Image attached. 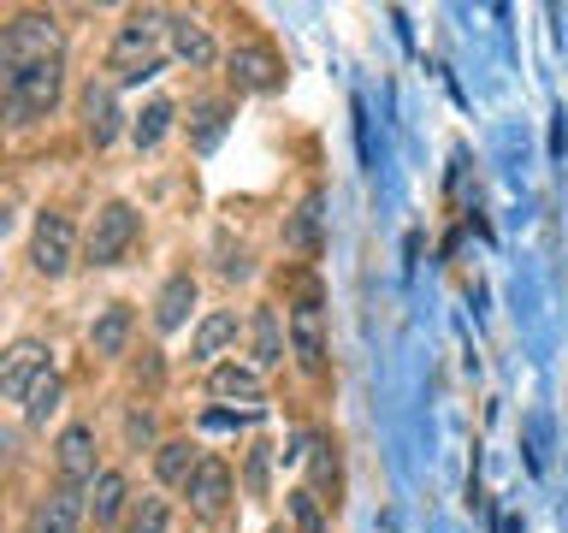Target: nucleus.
<instances>
[{
  "mask_svg": "<svg viewBox=\"0 0 568 533\" xmlns=\"http://www.w3.org/2000/svg\"><path fill=\"white\" fill-rule=\"evenodd\" d=\"M131 326H136V314L124 309V302L101 309L95 326H89V350H95V355H124V344H131Z\"/></svg>",
  "mask_w": 568,
  "mask_h": 533,
  "instance_id": "nucleus-17",
  "label": "nucleus"
},
{
  "mask_svg": "<svg viewBox=\"0 0 568 533\" xmlns=\"http://www.w3.org/2000/svg\"><path fill=\"white\" fill-rule=\"evenodd\" d=\"M124 533H172V510H166V497H136L131 515H124Z\"/></svg>",
  "mask_w": 568,
  "mask_h": 533,
  "instance_id": "nucleus-23",
  "label": "nucleus"
},
{
  "mask_svg": "<svg viewBox=\"0 0 568 533\" xmlns=\"http://www.w3.org/2000/svg\"><path fill=\"white\" fill-rule=\"evenodd\" d=\"M220 137H225V101H202L195 107V149L207 154Z\"/></svg>",
  "mask_w": 568,
  "mask_h": 533,
  "instance_id": "nucleus-25",
  "label": "nucleus"
},
{
  "mask_svg": "<svg viewBox=\"0 0 568 533\" xmlns=\"http://www.w3.org/2000/svg\"><path fill=\"white\" fill-rule=\"evenodd\" d=\"M89 515V497L78 486H53L42 504L30 510V533H78Z\"/></svg>",
  "mask_w": 568,
  "mask_h": 533,
  "instance_id": "nucleus-10",
  "label": "nucleus"
},
{
  "mask_svg": "<svg viewBox=\"0 0 568 533\" xmlns=\"http://www.w3.org/2000/svg\"><path fill=\"white\" fill-rule=\"evenodd\" d=\"M248 338H255V368H278L284 362V332H278V314L273 309H255Z\"/></svg>",
  "mask_w": 568,
  "mask_h": 533,
  "instance_id": "nucleus-21",
  "label": "nucleus"
},
{
  "mask_svg": "<svg viewBox=\"0 0 568 533\" xmlns=\"http://www.w3.org/2000/svg\"><path fill=\"white\" fill-rule=\"evenodd\" d=\"M291 510H296V527L302 533H326V515H320V497L308 486H296L291 492Z\"/></svg>",
  "mask_w": 568,
  "mask_h": 533,
  "instance_id": "nucleus-26",
  "label": "nucleus"
},
{
  "mask_svg": "<svg viewBox=\"0 0 568 533\" xmlns=\"http://www.w3.org/2000/svg\"><path fill=\"white\" fill-rule=\"evenodd\" d=\"M207 391L220 403H243V409H261V368L248 362H220L207 373Z\"/></svg>",
  "mask_w": 568,
  "mask_h": 533,
  "instance_id": "nucleus-13",
  "label": "nucleus"
},
{
  "mask_svg": "<svg viewBox=\"0 0 568 533\" xmlns=\"http://www.w3.org/2000/svg\"><path fill=\"white\" fill-rule=\"evenodd\" d=\"M184 497H190V510L202 515V522H213V515L231 504V469H225L220 456H207L202 469H195V480L184 486Z\"/></svg>",
  "mask_w": 568,
  "mask_h": 533,
  "instance_id": "nucleus-12",
  "label": "nucleus"
},
{
  "mask_svg": "<svg viewBox=\"0 0 568 533\" xmlns=\"http://www.w3.org/2000/svg\"><path fill=\"white\" fill-rule=\"evenodd\" d=\"M71 261H78V225H71L65 213H42L30 231V266L42 279H65Z\"/></svg>",
  "mask_w": 568,
  "mask_h": 533,
  "instance_id": "nucleus-5",
  "label": "nucleus"
},
{
  "mask_svg": "<svg viewBox=\"0 0 568 533\" xmlns=\"http://www.w3.org/2000/svg\"><path fill=\"white\" fill-rule=\"evenodd\" d=\"M190 309H195V279L172 273L166 284H160V296H154V332H178L190 320Z\"/></svg>",
  "mask_w": 568,
  "mask_h": 533,
  "instance_id": "nucleus-14",
  "label": "nucleus"
},
{
  "mask_svg": "<svg viewBox=\"0 0 568 533\" xmlns=\"http://www.w3.org/2000/svg\"><path fill=\"white\" fill-rule=\"evenodd\" d=\"M213 36L207 24H195V18H172V60H184L190 71H207L213 66Z\"/></svg>",
  "mask_w": 568,
  "mask_h": 533,
  "instance_id": "nucleus-16",
  "label": "nucleus"
},
{
  "mask_svg": "<svg viewBox=\"0 0 568 533\" xmlns=\"http://www.w3.org/2000/svg\"><path fill=\"white\" fill-rule=\"evenodd\" d=\"M172 119H178V107H172V101H149V107L136 113V124H131V142H136L142 154L160 149V142H166V131H172Z\"/></svg>",
  "mask_w": 568,
  "mask_h": 533,
  "instance_id": "nucleus-20",
  "label": "nucleus"
},
{
  "mask_svg": "<svg viewBox=\"0 0 568 533\" xmlns=\"http://www.w3.org/2000/svg\"><path fill=\"white\" fill-rule=\"evenodd\" d=\"M124 131V113H119V83H89L83 89V137L106 149V142H119Z\"/></svg>",
  "mask_w": 568,
  "mask_h": 533,
  "instance_id": "nucleus-9",
  "label": "nucleus"
},
{
  "mask_svg": "<svg viewBox=\"0 0 568 533\" xmlns=\"http://www.w3.org/2000/svg\"><path fill=\"white\" fill-rule=\"evenodd\" d=\"M60 89H65V60L7 71V113H12V124H36V119H48L53 107H60Z\"/></svg>",
  "mask_w": 568,
  "mask_h": 533,
  "instance_id": "nucleus-2",
  "label": "nucleus"
},
{
  "mask_svg": "<svg viewBox=\"0 0 568 533\" xmlns=\"http://www.w3.org/2000/svg\"><path fill=\"white\" fill-rule=\"evenodd\" d=\"M60 391H65V385H60V373L48 368L42 380H36V385L24 391V421H30V426H42V421L53 415V409H60Z\"/></svg>",
  "mask_w": 568,
  "mask_h": 533,
  "instance_id": "nucleus-22",
  "label": "nucleus"
},
{
  "mask_svg": "<svg viewBox=\"0 0 568 533\" xmlns=\"http://www.w3.org/2000/svg\"><path fill=\"white\" fill-rule=\"evenodd\" d=\"M48 60H65L60 53V24L48 12H18L7 36H0V66L7 71H24V66H48Z\"/></svg>",
  "mask_w": 568,
  "mask_h": 533,
  "instance_id": "nucleus-3",
  "label": "nucleus"
},
{
  "mask_svg": "<svg viewBox=\"0 0 568 533\" xmlns=\"http://www.w3.org/2000/svg\"><path fill=\"white\" fill-rule=\"evenodd\" d=\"M83 497H89V515H95V527H113L119 515H124V497H131V486H124L119 469H101V474L83 486Z\"/></svg>",
  "mask_w": 568,
  "mask_h": 533,
  "instance_id": "nucleus-15",
  "label": "nucleus"
},
{
  "mask_svg": "<svg viewBox=\"0 0 568 533\" xmlns=\"http://www.w3.org/2000/svg\"><path fill=\"white\" fill-rule=\"evenodd\" d=\"M202 462H207V456L195 451L190 439H166V444H160V451H154V474L166 480V486H190Z\"/></svg>",
  "mask_w": 568,
  "mask_h": 533,
  "instance_id": "nucleus-18",
  "label": "nucleus"
},
{
  "mask_svg": "<svg viewBox=\"0 0 568 533\" xmlns=\"http://www.w3.org/2000/svg\"><path fill=\"white\" fill-rule=\"evenodd\" d=\"M231 338H237V314H231V309H213V314L202 320V326H195L190 355H195V362H213V355H220V350L231 344Z\"/></svg>",
  "mask_w": 568,
  "mask_h": 533,
  "instance_id": "nucleus-19",
  "label": "nucleus"
},
{
  "mask_svg": "<svg viewBox=\"0 0 568 533\" xmlns=\"http://www.w3.org/2000/svg\"><path fill=\"white\" fill-rule=\"evenodd\" d=\"M53 469H60V486H89L101 469H95V426H65L60 444H53Z\"/></svg>",
  "mask_w": 568,
  "mask_h": 533,
  "instance_id": "nucleus-7",
  "label": "nucleus"
},
{
  "mask_svg": "<svg viewBox=\"0 0 568 533\" xmlns=\"http://www.w3.org/2000/svg\"><path fill=\"white\" fill-rule=\"evenodd\" d=\"M48 355L53 350L42 344V338H18V344L7 350V362H0V391H7L12 403H24V391L48 373Z\"/></svg>",
  "mask_w": 568,
  "mask_h": 533,
  "instance_id": "nucleus-8",
  "label": "nucleus"
},
{
  "mask_svg": "<svg viewBox=\"0 0 568 533\" xmlns=\"http://www.w3.org/2000/svg\"><path fill=\"white\" fill-rule=\"evenodd\" d=\"M225 66H231V83L248 89V95H266V89L284 83V60L266 42H237L225 53Z\"/></svg>",
  "mask_w": 568,
  "mask_h": 533,
  "instance_id": "nucleus-6",
  "label": "nucleus"
},
{
  "mask_svg": "<svg viewBox=\"0 0 568 533\" xmlns=\"http://www.w3.org/2000/svg\"><path fill=\"white\" fill-rule=\"evenodd\" d=\"M136 231H142V220H136L131 202H106L95 213V225H89V238H83V261L89 266H113L124 249L136 243Z\"/></svg>",
  "mask_w": 568,
  "mask_h": 533,
  "instance_id": "nucleus-4",
  "label": "nucleus"
},
{
  "mask_svg": "<svg viewBox=\"0 0 568 533\" xmlns=\"http://www.w3.org/2000/svg\"><path fill=\"white\" fill-rule=\"evenodd\" d=\"M291 355L302 368H326V314L314 296H302L291 309Z\"/></svg>",
  "mask_w": 568,
  "mask_h": 533,
  "instance_id": "nucleus-11",
  "label": "nucleus"
},
{
  "mask_svg": "<svg viewBox=\"0 0 568 533\" xmlns=\"http://www.w3.org/2000/svg\"><path fill=\"white\" fill-rule=\"evenodd\" d=\"M320 208H326L320 195H308V202L296 208V220L284 225V238H291V249H308V255L320 249Z\"/></svg>",
  "mask_w": 568,
  "mask_h": 533,
  "instance_id": "nucleus-24",
  "label": "nucleus"
},
{
  "mask_svg": "<svg viewBox=\"0 0 568 533\" xmlns=\"http://www.w3.org/2000/svg\"><path fill=\"white\" fill-rule=\"evenodd\" d=\"M172 42V18L166 12H131L119 24V36H113V83H149L154 71H160V48Z\"/></svg>",
  "mask_w": 568,
  "mask_h": 533,
  "instance_id": "nucleus-1",
  "label": "nucleus"
}]
</instances>
